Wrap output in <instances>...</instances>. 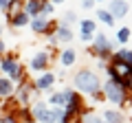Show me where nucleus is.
Returning a JSON list of instances; mask_svg holds the SVG:
<instances>
[{
    "instance_id": "22",
    "label": "nucleus",
    "mask_w": 132,
    "mask_h": 123,
    "mask_svg": "<svg viewBox=\"0 0 132 123\" xmlns=\"http://www.w3.org/2000/svg\"><path fill=\"white\" fill-rule=\"evenodd\" d=\"M62 101H66L64 95H55V97H51V103H62Z\"/></svg>"
},
{
    "instance_id": "27",
    "label": "nucleus",
    "mask_w": 132,
    "mask_h": 123,
    "mask_svg": "<svg viewBox=\"0 0 132 123\" xmlns=\"http://www.w3.org/2000/svg\"><path fill=\"white\" fill-rule=\"evenodd\" d=\"M0 31H2V24H0Z\"/></svg>"
},
{
    "instance_id": "26",
    "label": "nucleus",
    "mask_w": 132,
    "mask_h": 123,
    "mask_svg": "<svg viewBox=\"0 0 132 123\" xmlns=\"http://www.w3.org/2000/svg\"><path fill=\"white\" fill-rule=\"evenodd\" d=\"M2 48H5V44H2V42H0V51H2Z\"/></svg>"
},
{
    "instance_id": "6",
    "label": "nucleus",
    "mask_w": 132,
    "mask_h": 123,
    "mask_svg": "<svg viewBox=\"0 0 132 123\" xmlns=\"http://www.w3.org/2000/svg\"><path fill=\"white\" fill-rule=\"evenodd\" d=\"M46 66V53H38V55L33 57V61H31V68L33 71H40V68H44Z\"/></svg>"
},
{
    "instance_id": "10",
    "label": "nucleus",
    "mask_w": 132,
    "mask_h": 123,
    "mask_svg": "<svg viewBox=\"0 0 132 123\" xmlns=\"http://www.w3.org/2000/svg\"><path fill=\"white\" fill-rule=\"evenodd\" d=\"M11 90H13V86H11L9 79H0V97L11 95Z\"/></svg>"
},
{
    "instance_id": "21",
    "label": "nucleus",
    "mask_w": 132,
    "mask_h": 123,
    "mask_svg": "<svg viewBox=\"0 0 132 123\" xmlns=\"http://www.w3.org/2000/svg\"><path fill=\"white\" fill-rule=\"evenodd\" d=\"M128 35H130V29H119V40H121V42H126Z\"/></svg>"
},
{
    "instance_id": "23",
    "label": "nucleus",
    "mask_w": 132,
    "mask_h": 123,
    "mask_svg": "<svg viewBox=\"0 0 132 123\" xmlns=\"http://www.w3.org/2000/svg\"><path fill=\"white\" fill-rule=\"evenodd\" d=\"M42 11H44V13H51L53 7H51V5H42Z\"/></svg>"
},
{
    "instance_id": "16",
    "label": "nucleus",
    "mask_w": 132,
    "mask_h": 123,
    "mask_svg": "<svg viewBox=\"0 0 132 123\" xmlns=\"http://www.w3.org/2000/svg\"><path fill=\"white\" fill-rule=\"evenodd\" d=\"M117 59H119V64H121V61H128V66H130L132 64V51H121Z\"/></svg>"
},
{
    "instance_id": "7",
    "label": "nucleus",
    "mask_w": 132,
    "mask_h": 123,
    "mask_svg": "<svg viewBox=\"0 0 132 123\" xmlns=\"http://www.w3.org/2000/svg\"><path fill=\"white\" fill-rule=\"evenodd\" d=\"M53 81H55V77H53V73H46L44 77H40V79L35 81V86H38L40 90H44V88H48V86H51Z\"/></svg>"
},
{
    "instance_id": "15",
    "label": "nucleus",
    "mask_w": 132,
    "mask_h": 123,
    "mask_svg": "<svg viewBox=\"0 0 132 123\" xmlns=\"http://www.w3.org/2000/svg\"><path fill=\"white\" fill-rule=\"evenodd\" d=\"M97 15H99V20H104L106 24H112V22H114V18L110 15V11H104V9H99V11H97Z\"/></svg>"
},
{
    "instance_id": "9",
    "label": "nucleus",
    "mask_w": 132,
    "mask_h": 123,
    "mask_svg": "<svg viewBox=\"0 0 132 123\" xmlns=\"http://www.w3.org/2000/svg\"><path fill=\"white\" fill-rule=\"evenodd\" d=\"M57 38H60L62 42H68V40L73 38V33H71V29L66 27V24H62V27H60V31H57Z\"/></svg>"
},
{
    "instance_id": "18",
    "label": "nucleus",
    "mask_w": 132,
    "mask_h": 123,
    "mask_svg": "<svg viewBox=\"0 0 132 123\" xmlns=\"http://www.w3.org/2000/svg\"><path fill=\"white\" fill-rule=\"evenodd\" d=\"M40 9H42V5H40V2H35V0H31V2L27 5V13H38Z\"/></svg>"
},
{
    "instance_id": "5",
    "label": "nucleus",
    "mask_w": 132,
    "mask_h": 123,
    "mask_svg": "<svg viewBox=\"0 0 132 123\" xmlns=\"http://www.w3.org/2000/svg\"><path fill=\"white\" fill-rule=\"evenodd\" d=\"M128 13V5L126 2H112V5H110V15H117V18H123V15Z\"/></svg>"
},
{
    "instance_id": "8",
    "label": "nucleus",
    "mask_w": 132,
    "mask_h": 123,
    "mask_svg": "<svg viewBox=\"0 0 132 123\" xmlns=\"http://www.w3.org/2000/svg\"><path fill=\"white\" fill-rule=\"evenodd\" d=\"M112 75L128 77V75H132V66H128V64H117V66L112 68Z\"/></svg>"
},
{
    "instance_id": "2",
    "label": "nucleus",
    "mask_w": 132,
    "mask_h": 123,
    "mask_svg": "<svg viewBox=\"0 0 132 123\" xmlns=\"http://www.w3.org/2000/svg\"><path fill=\"white\" fill-rule=\"evenodd\" d=\"M106 97L114 103H121L123 101V86H119L117 81H108L106 84Z\"/></svg>"
},
{
    "instance_id": "17",
    "label": "nucleus",
    "mask_w": 132,
    "mask_h": 123,
    "mask_svg": "<svg viewBox=\"0 0 132 123\" xmlns=\"http://www.w3.org/2000/svg\"><path fill=\"white\" fill-rule=\"evenodd\" d=\"M62 61L64 64H73L75 61V51H64L62 53Z\"/></svg>"
},
{
    "instance_id": "12",
    "label": "nucleus",
    "mask_w": 132,
    "mask_h": 123,
    "mask_svg": "<svg viewBox=\"0 0 132 123\" xmlns=\"http://www.w3.org/2000/svg\"><path fill=\"white\" fill-rule=\"evenodd\" d=\"M31 27L35 29V31H44V29H46V20H44V15H38V18L31 22Z\"/></svg>"
},
{
    "instance_id": "24",
    "label": "nucleus",
    "mask_w": 132,
    "mask_h": 123,
    "mask_svg": "<svg viewBox=\"0 0 132 123\" xmlns=\"http://www.w3.org/2000/svg\"><path fill=\"white\" fill-rule=\"evenodd\" d=\"M88 123H104V121H99V119H93V117H88Z\"/></svg>"
},
{
    "instance_id": "19",
    "label": "nucleus",
    "mask_w": 132,
    "mask_h": 123,
    "mask_svg": "<svg viewBox=\"0 0 132 123\" xmlns=\"http://www.w3.org/2000/svg\"><path fill=\"white\" fill-rule=\"evenodd\" d=\"M13 24H15V27H22V24H27V13H15Z\"/></svg>"
},
{
    "instance_id": "11",
    "label": "nucleus",
    "mask_w": 132,
    "mask_h": 123,
    "mask_svg": "<svg viewBox=\"0 0 132 123\" xmlns=\"http://www.w3.org/2000/svg\"><path fill=\"white\" fill-rule=\"evenodd\" d=\"M81 31H84V40L90 38V33L95 31V22H90V20H84L81 22Z\"/></svg>"
},
{
    "instance_id": "3",
    "label": "nucleus",
    "mask_w": 132,
    "mask_h": 123,
    "mask_svg": "<svg viewBox=\"0 0 132 123\" xmlns=\"http://www.w3.org/2000/svg\"><path fill=\"white\" fill-rule=\"evenodd\" d=\"M60 117H62V110L60 108H53V110H46V112L40 117V121H42V123H57Z\"/></svg>"
},
{
    "instance_id": "1",
    "label": "nucleus",
    "mask_w": 132,
    "mask_h": 123,
    "mask_svg": "<svg viewBox=\"0 0 132 123\" xmlns=\"http://www.w3.org/2000/svg\"><path fill=\"white\" fill-rule=\"evenodd\" d=\"M75 86L79 90H84V92H90V95H97V92H99V79H97V75H95V73H88V71L77 73Z\"/></svg>"
},
{
    "instance_id": "13",
    "label": "nucleus",
    "mask_w": 132,
    "mask_h": 123,
    "mask_svg": "<svg viewBox=\"0 0 132 123\" xmlns=\"http://www.w3.org/2000/svg\"><path fill=\"white\" fill-rule=\"evenodd\" d=\"M106 121L108 123H123V117L119 112H112V110H110V112H106Z\"/></svg>"
},
{
    "instance_id": "14",
    "label": "nucleus",
    "mask_w": 132,
    "mask_h": 123,
    "mask_svg": "<svg viewBox=\"0 0 132 123\" xmlns=\"http://www.w3.org/2000/svg\"><path fill=\"white\" fill-rule=\"evenodd\" d=\"M97 48H99L101 53H104V51H108V48H110V42H108V40L104 38V35H97Z\"/></svg>"
},
{
    "instance_id": "4",
    "label": "nucleus",
    "mask_w": 132,
    "mask_h": 123,
    "mask_svg": "<svg viewBox=\"0 0 132 123\" xmlns=\"http://www.w3.org/2000/svg\"><path fill=\"white\" fill-rule=\"evenodd\" d=\"M2 71L11 73V79H20V66L15 64L13 59H5L2 61Z\"/></svg>"
},
{
    "instance_id": "25",
    "label": "nucleus",
    "mask_w": 132,
    "mask_h": 123,
    "mask_svg": "<svg viewBox=\"0 0 132 123\" xmlns=\"http://www.w3.org/2000/svg\"><path fill=\"white\" fill-rule=\"evenodd\" d=\"M2 123H15V119H11V117H7V119H5V121H2Z\"/></svg>"
},
{
    "instance_id": "20",
    "label": "nucleus",
    "mask_w": 132,
    "mask_h": 123,
    "mask_svg": "<svg viewBox=\"0 0 132 123\" xmlns=\"http://www.w3.org/2000/svg\"><path fill=\"white\" fill-rule=\"evenodd\" d=\"M44 112H46V106H44V103H35V108H33V114H35V117L40 119Z\"/></svg>"
}]
</instances>
